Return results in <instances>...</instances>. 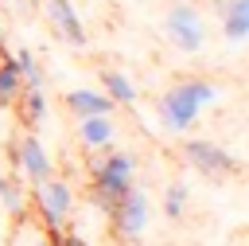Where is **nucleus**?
<instances>
[{"instance_id": "obj_1", "label": "nucleus", "mask_w": 249, "mask_h": 246, "mask_svg": "<svg viewBox=\"0 0 249 246\" xmlns=\"http://www.w3.org/2000/svg\"><path fill=\"white\" fill-rule=\"evenodd\" d=\"M86 176H89V187H86L89 203H93L101 215H109V211L121 203V195H128V191L136 187V156L124 152V148L89 152Z\"/></svg>"}, {"instance_id": "obj_2", "label": "nucleus", "mask_w": 249, "mask_h": 246, "mask_svg": "<svg viewBox=\"0 0 249 246\" xmlns=\"http://www.w3.org/2000/svg\"><path fill=\"white\" fill-rule=\"evenodd\" d=\"M218 102V86L206 82V78H179L160 102H156V113H160V125L167 133H187L195 129L202 105H214Z\"/></svg>"}, {"instance_id": "obj_3", "label": "nucleus", "mask_w": 249, "mask_h": 246, "mask_svg": "<svg viewBox=\"0 0 249 246\" xmlns=\"http://www.w3.org/2000/svg\"><path fill=\"white\" fill-rule=\"evenodd\" d=\"M27 211H35V219L43 223L47 234L62 230L74 215V187L62 180V176H47L43 184H31V195H27Z\"/></svg>"}, {"instance_id": "obj_4", "label": "nucleus", "mask_w": 249, "mask_h": 246, "mask_svg": "<svg viewBox=\"0 0 249 246\" xmlns=\"http://www.w3.org/2000/svg\"><path fill=\"white\" fill-rule=\"evenodd\" d=\"M109 219V234L121 242V246H136L148 230V219H152V199L144 187H132L128 195H121V203L105 215Z\"/></svg>"}, {"instance_id": "obj_5", "label": "nucleus", "mask_w": 249, "mask_h": 246, "mask_svg": "<svg viewBox=\"0 0 249 246\" xmlns=\"http://www.w3.org/2000/svg\"><path fill=\"white\" fill-rule=\"evenodd\" d=\"M179 152H183V160H187L195 172H202V176H210V180H230V176H237V168H241L230 148H222L218 141H206V137H187V141L179 144Z\"/></svg>"}, {"instance_id": "obj_6", "label": "nucleus", "mask_w": 249, "mask_h": 246, "mask_svg": "<svg viewBox=\"0 0 249 246\" xmlns=\"http://www.w3.org/2000/svg\"><path fill=\"white\" fill-rule=\"evenodd\" d=\"M163 31H167V39H171L179 51H187V55L202 51V43H206V20H202L198 4H171L167 16H163Z\"/></svg>"}, {"instance_id": "obj_7", "label": "nucleus", "mask_w": 249, "mask_h": 246, "mask_svg": "<svg viewBox=\"0 0 249 246\" xmlns=\"http://www.w3.org/2000/svg\"><path fill=\"white\" fill-rule=\"evenodd\" d=\"M16 141H19V164H16V172H23L31 184H43L47 176H54V160L43 148V141H39L35 129H23Z\"/></svg>"}, {"instance_id": "obj_8", "label": "nucleus", "mask_w": 249, "mask_h": 246, "mask_svg": "<svg viewBox=\"0 0 249 246\" xmlns=\"http://www.w3.org/2000/svg\"><path fill=\"white\" fill-rule=\"evenodd\" d=\"M43 12H47V23L70 43V47H89V35H86V23L78 16V8L70 0H43Z\"/></svg>"}, {"instance_id": "obj_9", "label": "nucleus", "mask_w": 249, "mask_h": 246, "mask_svg": "<svg viewBox=\"0 0 249 246\" xmlns=\"http://www.w3.org/2000/svg\"><path fill=\"white\" fill-rule=\"evenodd\" d=\"M62 105L82 121V117H113V109H117V102L109 98V94H101V90H70L66 98H62Z\"/></svg>"}, {"instance_id": "obj_10", "label": "nucleus", "mask_w": 249, "mask_h": 246, "mask_svg": "<svg viewBox=\"0 0 249 246\" xmlns=\"http://www.w3.org/2000/svg\"><path fill=\"white\" fill-rule=\"evenodd\" d=\"M113 137H117L113 117H82V121H78V144H82L86 152L113 148Z\"/></svg>"}, {"instance_id": "obj_11", "label": "nucleus", "mask_w": 249, "mask_h": 246, "mask_svg": "<svg viewBox=\"0 0 249 246\" xmlns=\"http://www.w3.org/2000/svg\"><path fill=\"white\" fill-rule=\"evenodd\" d=\"M12 109H16V117H19L23 129H39V125L47 121V90H31V86H23Z\"/></svg>"}, {"instance_id": "obj_12", "label": "nucleus", "mask_w": 249, "mask_h": 246, "mask_svg": "<svg viewBox=\"0 0 249 246\" xmlns=\"http://www.w3.org/2000/svg\"><path fill=\"white\" fill-rule=\"evenodd\" d=\"M218 20H222V39L226 43H245L249 39V0H226Z\"/></svg>"}, {"instance_id": "obj_13", "label": "nucleus", "mask_w": 249, "mask_h": 246, "mask_svg": "<svg viewBox=\"0 0 249 246\" xmlns=\"http://www.w3.org/2000/svg\"><path fill=\"white\" fill-rule=\"evenodd\" d=\"M23 90V70L12 55H0V109H12Z\"/></svg>"}, {"instance_id": "obj_14", "label": "nucleus", "mask_w": 249, "mask_h": 246, "mask_svg": "<svg viewBox=\"0 0 249 246\" xmlns=\"http://www.w3.org/2000/svg\"><path fill=\"white\" fill-rule=\"evenodd\" d=\"M97 78H101V94H109L117 105H136V86H132V78L124 70H109L105 66Z\"/></svg>"}, {"instance_id": "obj_15", "label": "nucleus", "mask_w": 249, "mask_h": 246, "mask_svg": "<svg viewBox=\"0 0 249 246\" xmlns=\"http://www.w3.org/2000/svg\"><path fill=\"white\" fill-rule=\"evenodd\" d=\"M0 203H4V211L16 215V219L27 215V191H23V184H19V172L0 176Z\"/></svg>"}, {"instance_id": "obj_16", "label": "nucleus", "mask_w": 249, "mask_h": 246, "mask_svg": "<svg viewBox=\"0 0 249 246\" xmlns=\"http://www.w3.org/2000/svg\"><path fill=\"white\" fill-rule=\"evenodd\" d=\"M12 59H16V62H19V70H23V86H31V90H43L47 74H43L39 59H35L27 47H16V55H12Z\"/></svg>"}, {"instance_id": "obj_17", "label": "nucleus", "mask_w": 249, "mask_h": 246, "mask_svg": "<svg viewBox=\"0 0 249 246\" xmlns=\"http://www.w3.org/2000/svg\"><path fill=\"white\" fill-rule=\"evenodd\" d=\"M163 215H167L171 223H179V219L187 215V184L171 180V184L163 187Z\"/></svg>"}, {"instance_id": "obj_18", "label": "nucleus", "mask_w": 249, "mask_h": 246, "mask_svg": "<svg viewBox=\"0 0 249 246\" xmlns=\"http://www.w3.org/2000/svg\"><path fill=\"white\" fill-rule=\"evenodd\" d=\"M51 242H54V246H89V242H86V238H82L74 226H62V230H54V234H51Z\"/></svg>"}, {"instance_id": "obj_19", "label": "nucleus", "mask_w": 249, "mask_h": 246, "mask_svg": "<svg viewBox=\"0 0 249 246\" xmlns=\"http://www.w3.org/2000/svg\"><path fill=\"white\" fill-rule=\"evenodd\" d=\"M0 55H8V39H4V27H0Z\"/></svg>"}, {"instance_id": "obj_20", "label": "nucleus", "mask_w": 249, "mask_h": 246, "mask_svg": "<svg viewBox=\"0 0 249 246\" xmlns=\"http://www.w3.org/2000/svg\"><path fill=\"white\" fill-rule=\"evenodd\" d=\"M35 246H54V242H51V234H43V238H39Z\"/></svg>"}, {"instance_id": "obj_21", "label": "nucleus", "mask_w": 249, "mask_h": 246, "mask_svg": "<svg viewBox=\"0 0 249 246\" xmlns=\"http://www.w3.org/2000/svg\"><path fill=\"white\" fill-rule=\"evenodd\" d=\"M171 4H198V0H171Z\"/></svg>"}, {"instance_id": "obj_22", "label": "nucleus", "mask_w": 249, "mask_h": 246, "mask_svg": "<svg viewBox=\"0 0 249 246\" xmlns=\"http://www.w3.org/2000/svg\"><path fill=\"white\" fill-rule=\"evenodd\" d=\"M16 4H19V0H16Z\"/></svg>"}]
</instances>
